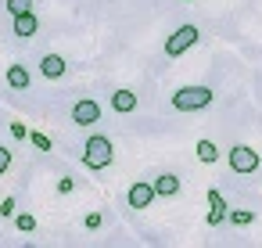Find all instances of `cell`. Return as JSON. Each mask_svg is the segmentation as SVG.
I'll use <instances>...</instances> for the list:
<instances>
[{
  "label": "cell",
  "mask_w": 262,
  "mask_h": 248,
  "mask_svg": "<svg viewBox=\"0 0 262 248\" xmlns=\"http://www.w3.org/2000/svg\"><path fill=\"white\" fill-rule=\"evenodd\" d=\"M15 209H18V205H15V198H4V201H0V216H4V219H11V216H15Z\"/></svg>",
  "instance_id": "ac0fdd59"
},
{
  "label": "cell",
  "mask_w": 262,
  "mask_h": 248,
  "mask_svg": "<svg viewBox=\"0 0 262 248\" xmlns=\"http://www.w3.org/2000/svg\"><path fill=\"white\" fill-rule=\"evenodd\" d=\"M155 198H158V191H155V183H147V180H137V183H129V191H126L129 209H151Z\"/></svg>",
  "instance_id": "5b68a950"
},
{
  "label": "cell",
  "mask_w": 262,
  "mask_h": 248,
  "mask_svg": "<svg viewBox=\"0 0 262 248\" xmlns=\"http://www.w3.org/2000/svg\"><path fill=\"white\" fill-rule=\"evenodd\" d=\"M8 169H11V151H8V148H0V176H4Z\"/></svg>",
  "instance_id": "7402d4cb"
},
{
  "label": "cell",
  "mask_w": 262,
  "mask_h": 248,
  "mask_svg": "<svg viewBox=\"0 0 262 248\" xmlns=\"http://www.w3.org/2000/svg\"><path fill=\"white\" fill-rule=\"evenodd\" d=\"M198 36H201L198 26H180V29L165 40V54H169V58H180L183 51H190V47L198 44Z\"/></svg>",
  "instance_id": "3957f363"
},
{
  "label": "cell",
  "mask_w": 262,
  "mask_h": 248,
  "mask_svg": "<svg viewBox=\"0 0 262 248\" xmlns=\"http://www.w3.org/2000/svg\"><path fill=\"white\" fill-rule=\"evenodd\" d=\"M212 105V90L208 87H180L172 94V108L176 112H201Z\"/></svg>",
  "instance_id": "7a4b0ae2"
},
{
  "label": "cell",
  "mask_w": 262,
  "mask_h": 248,
  "mask_svg": "<svg viewBox=\"0 0 262 248\" xmlns=\"http://www.w3.org/2000/svg\"><path fill=\"white\" fill-rule=\"evenodd\" d=\"M194 151H198V158H201L205 166H212V162H219V148H215L212 140H198V144H194Z\"/></svg>",
  "instance_id": "4fadbf2b"
},
{
  "label": "cell",
  "mask_w": 262,
  "mask_h": 248,
  "mask_svg": "<svg viewBox=\"0 0 262 248\" xmlns=\"http://www.w3.org/2000/svg\"><path fill=\"white\" fill-rule=\"evenodd\" d=\"M15 226H18L22 234H33V230H36V216H29V212H15Z\"/></svg>",
  "instance_id": "9a60e30c"
},
{
  "label": "cell",
  "mask_w": 262,
  "mask_h": 248,
  "mask_svg": "<svg viewBox=\"0 0 262 248\" xmlns=\"http://www.w3.org/2000/svg\"><path fill=\"white\" fill-rule=\"evenodd\" d=\"M29 83H33V76L26 65H8V87L11 90H29Z\"/></svg>",
  "instance_id": "8fae6325"
},
{
  "label": "cell",
  "mask_w": 262,
  "mask_h": 248,
  "mask_svg": "<svg viewBox=\"0 0 262 248\" xmlns=\"http://www.w3.org/2000/svg\"><path fill=\"white\" fill-rule=\"evenodd\" d=\"M230 223H233V226H251V223H255V212H248V209H230Z\"/></svg>",
  "instance_id": "5bb4252c"
},
{
  "label": "cell",
  "mask_w": 262,
  "mask_h": 248,
  "mask_svg": "<svg viewBox=\"0 0 262 248\" xmlns=\"http://www.w3.org/2000/svg\"><path fill=\"white\" fill-rule=\"evenodd\" d=\"M208 205H212V209H208V223H212V226H219V223L230 219V205H226V198H223L215 187H208Z\"/></svg>",
  "instance_id": "52a82bcc"
},
{
  "label": "cell",
  "mask_w": 262,
  "mask_h": 248,
  "mask_svg": "<svg viewBox=\"0 0 262 248\" xmlns=\"http://www.w3.org/2000/svg\"><path fill=\"white\" fill-rule=\"evenodd\" d=\"M187 4H190V0H187Z\"/></svg>",
  "instance_id": "603a6c76"
},
{
  "label": "cell",
  "mask_w": 262,
  "mask_h": 248,
  "mask_svg": "<svg viewBox=\"0 0 262 248\" xmlns=\"http://www.w3.org/2000/svg\"><path fill=\"white\" fill-rule=\"evenodd\" d=\"M112 112H119V115L137 112V94H133V90H115V94H112Z\"/></svg>",
  "instance_id": "9c48e42d"
},
{
  "label": "cell",
  "mask_w": 262,
  "mask_h": 248,
  "mask_svg": "<svg viewBox=\"0 0 262 248\" xmlns=\"http://www.w3.org/2000/svg\"><path fill=\"white\" fill-rule=\"evenodd\" d=\"M72 122H76V126H94V122H101V105H97L94 97L76 101V105H72Z\"/></svg>",
  "instance_id": "8992f818"
},
{
  "label": "cell",
  "mask_w": 262,
  "mask_h": 248,
  "mask_svg": "<svg viewBox=\"0 0 262 248\" xmlns=\"http://www.w3.org/2000/svg\"><path fill=\"white\" fill-rule=\"evenodd\" d=\"M72 191H76V180L72 176H61L58 180V194H72Z\"/></svg>",
  "instance_id": "ffe728a7"
},
{
  "label": "cell",
  "mask_w": 262,
  "mask_h": 248,
  "mask_svg": "<svg viewBox=\"0 0 262 248\" xmlns=\"http://www.w3.org/2000/svg\"><path fill=\"white\" fill-rule=\"evenodd\" d=\"M155 191H158V198H176L180 194V176L176 173H162L155 180Z\"/></svg>",
  "instance_id": "7c38bea8"
},
{
  "label": "cell",
  "mask_w": 262,
  "mask_h": 248,
  "mask_svg": "<svg viewBox=\"0 0 262 248\" xmlns=\"http://www.w3.org/2000/svg\"><path fill=\"white\" fill-rule=\"evenodd\" d=\"M11 137H15V140H29V130H26V122H11Z\"/></svg>",
  "instance_id": "d6986e66"
},
{
  "label": "cell",
  "mask_w": 262,
  "mask_h": 248,
  "mask_svg": "<svg viewBox=\"0 0 262 248\" xmlns=\"http://www.w3.org/2000/svg\"><path fill=\"white\" fill-rule=\"evenodd\" d=\"M29 140H33V148H40V151H51V137H47V133H29Z\"/></svg>",
  "instance_id": "e0dca14e"
},
{
  "label": "cell",
  "mask_w": 262,
  "mask_h": 248,
  "mask_svg": "<svg viewBox=\"0 0 262 248\" xmlns=\"http://www.w3.org/2000/svg\"><path fill=\"white\" fill-rule=\"evenodd\" d=\"M112 162H115V144H112L108 137L94 133V137L86 140V148H83V166L94 169V173H101V169H108Z\"/></svg>",
  "instance_id": "6da1fadb"
},
{
  "label": "cell",
  "mask_w": 262,
  "mask_h": 248,
  "mask_svg": "<svg viewBox=\"0 0 262 248\" xmlns=\"http://www.w3.org/2000/svg\"><path fill=\"white\" fill-rule=\"evenodd\" d=\"M26 11H33V0H8V15L15 18V15H26Z\"/></svg>",
  "instance_id": "2e32d148"
},
{
  "label": "cell",
  "mask_w": 262,
  "mask_h": 248,
  "mask_svg": "<svg viewBox=\"0 0 262 248\" xmlns=\"http://www.w3.org/2000/svg\"><path fill=\"white\" fill-rule=\"evenodd\" d=\"M36 29H40V22H36V15H33V11H26V15H15V36H22V40H33V36H36Z\"/></svg>",
  "instance_id": "ba28073f"
},
{
  "label": "cell",
  "mask_w": 262,
  "mask_h": 248,
  "mask_svg": "<svg viewBox=\"0 0 262 248\" xmlns=\"http://www.w3.org/2000/svg\"><path fill=\"white\" fill-rule=\"evenodd\" d=\"M65 69H69V65H65V58H61V54H47V58L40 61V72H43L47 79H61V76H65Z\"/></svg>",
  "instance_id": "30bf717a"
},
{
  "label": "cell",
  "mask_w": 262,
  "mask_h": 248,
  "mask_svg": "<svg viewBox=\"0 0 262 248\" xmlns=\"http://www.w3.org/2000/svg\"><path fill=\"white\" fill-rule=\"evenodd\" d=\"M83 223H86V230H97V226L104 223V216H101V212H86V219H83Z\"/></svg>",
  "instance_id": "44dd1931"
},
{
  "label": "cell",
  "mask_w": 262,
  "mask_h": 248,
  "mask_svg": "<svg viewBox=\"0 0 262 248\" xmlns=\"http://www.w3.org/2000/svg\"><path fill=\"white\" fill-rule=\"evenodd\" d=\"M258 162H262V155L255 148H248V144H233L230 148V169L233 173H255Z\"/></svg>",
  "instance_id": "277c9868"
}]
</instances>
